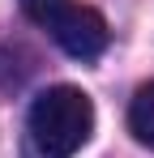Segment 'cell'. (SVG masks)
I'll return each instance as SVG.
<instances>
[{
	"mask_svg": "<svg viewBox=\"0 0 154 158\" xmlns=\"http://www.w3.org/2000/svg\"><path fill=\"white\" fill-rule=\"evenodd\" d=\"M22 4V13L34 22V26H43V30H56V22L73 9L77 0H17Z\"/></svg>",
	"mask_w": 154,
	"mask_h": 158,
	"instance_id": "277c9868",
	"label": "cell"
},
{
	"mask_svg": "<svg viewBox=\"0 0 154 158\" xmlns=\"http://www.w3.org/2000/svg\"><path fill=\"white\" fill-rule=\"evenodd\" d=\"M30 141L43 158H73L94 132V103L77 85H51L30 103Z\"/></svg>",
	"mask_w": 154,
	"mask_h": 158,
	"instance_id": "6da1fadb",
	"label": "cell"
},
{
	"mask_svg": "<svg viewBox=\"0 0 154 158\" xmlns=\"http://www.w3.org/2000/svg\"><path fill=\"white\" fill-rule=\"evenodd\" d=\"M51 39L73 56V60H99V56L107 52V43H111V30H107V22H103L99 9L73 4V9L56 22Z\"/></svg>",
	"mask_w": 154,
	"mask_h": 158,
	"instance_id": "7a4b0ae2",
	"label": "cell"
},
{
	"mask_svg": "<svg viewBox=\"0 0 154 158\" xmlns=\"http://www.w3.org/2000/svg\"><path fill=\"white\" fill-rule=\"evenodd\" d=\"M128 132H133L141 145L154 150V81L137 85V94H133V103H128Z\"/></svg>",
	"mask_w": 154,
	"mask_h": 158,
	"instance_id": "3957f363",
	"label": "cell"
}]
</instances>
